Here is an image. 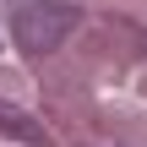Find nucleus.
<instances>
[{
	"label": "nucleus",
	"mask_w": 147,
	"mask_h": 147,
	"mask_svg": "<svg viewBox=\"0 0 147 147\" xmlns=\"http://www.w3.org/2000/svg\"><path fill=\"white\" fill-rule=\"evenodd\" d=\"M76 5L71 0H33V5H22L16 16H11V33H16V44L27 49V55H55L65 38H71V27H76Z\"/></svg>",
	"instance_id": "nucleus-1"
}]
</instances>
